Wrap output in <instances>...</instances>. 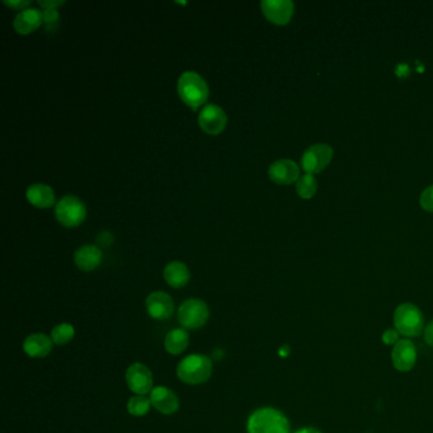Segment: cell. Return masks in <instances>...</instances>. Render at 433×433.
<instances>
[{
  "instance_id": "cell-1",
  "label": "cell",
  "mask_w": 433,
  "mask_h": 433,
  "mask_svg": "<svg viewBox=\"0 0 433 433\" xmlns=\"http://www.w3.org/2000/svg\"><path fill=\"white\" fill-rule=\"evenodd\" d=\"M177 91L179 98L193 111L206 106L210 89L206 80L196 71H185L178 79Z\"/></svg>"
},
{
  "instance_id": "cell-2",
  "label": "cell",
  "mask_w": 433,
  "mask_h": 433,
  "mask_svg": "<svg viewBox=\"0 0 433 433\" xmlns=\"http://www.w3.org/2000/svg\"><path fill=\"white\" fill-rule=\"evenodd\" d=\"M248 433H290V422L284 413L275 408H259L250 414Z\"/></svg>"
},
{
  "instance_id": "cell-3",
  "label": "cell",
  "mask_w": 433,
  "mask_h": 433,
  "mask_svg": "<svg viewBox=\"0 0 433 433\" xmlns=\"http://www.w3.org/2000/svg\"><path fill=\"white\" fill-rule=\"evenodd\" d=\"M213 375V361L207 356L190 355L185 357L177 366V377L188 385L206 383Z\"/></svg>"
},
{
  "instance_id": "cell-4",
  "label": "cell",
  "mask_w": 433,
  "mask_h": 433,
  "mask_svg": "<svg viewBox=\"0 0 433 433\" xmlns=\"http://www.w3.org/2000/svg\"><path fill=\"white\" fill-rule=\"evenodd\" d=\"M394 326L404 337H418L423 331V315L418 307L411 303L399 305L394 312Z\"/></svg>"
},
{
  "instance_id": "cell-5",
  "label": "cell",
  "mask_w": 433,
  "mask_h": 433,
  "mask_svg": "<svg viewBox=\"0 0 433 433\" xmlns=\"http://www.w3.org/2000/svg\"><path fill=\"white\" fill-rule=\"evenodd\" d=\"M55 218L65 227H77L86 218V207L77 196L66 195L55 205Z\"/></svg>"
},
{
  "instance_id": "cell-6",
  "label": "cell",
  "mask_w": 433,
  "mask_h": 433,
  "mask_svg": "<svg viewBox=\"0 0 433 433\" xmlns=\"http://www.w3.org/2000/svg\"><path fill=\"white\" fill-rule=\"evenodd\" d=\"M210 318L206 303L201 298H188L178 309V320L185 329H199Z\"/></svg>"
},
{
  "instance_id": "cell-7",
  "label": "cell",
  "mask_w": 433,
  "mask_h": 433,
  "mask_svg": "<svg viewBox=\"0 0 433 433\" xmlns=\"http://www.w3.org/2000/svg\"><path fill=\"white\" fill-rule=\"evenodd\" d=\"M199 125L207 135H220L227 128V116L225 111L218 105H206L199 114Z\"/></svg>"
},
{
  "instance_id": "cell-8",
  "label": "cell",
  "mask_w": 433,
  "mask_h": 433,
  "mask_svg": "<svg viewBox=\"0 0 433 433\" xmlns=\"http://www.w3.org/2000/svg\"><path fill=\"white\" fill-rule=\"evenodd\" d=\"M333 149L327 144H317L306 149L301 158V167L306 174H315L323 171L331 163Z\"/></svg>"
},
{
  "instance_id": "cell-9",
  "label": "cell",
  "mask_w": 433,
  "mask_h": 433,
  "mask_svg": "<svg viewBox=\"0 0 433 433\" xmlns=\"http://www.w3.org/2000/svg\"><path fill=\"white\" fill-rule=\"evenodd\" d=\"M126 383L128 389L136 395L150 394L154 383V377L146 365L142 363H132L126 371Z\"/></svg>"
},
{
  "instance_id": "cell-10",
  "label": "cell",
  "mask_w": 433,
  "mask_h": 433,
  "mask_svg": "<svg viewBox=\"0 0 433 433\" xmlns=\"http://www.w3.org/2000/svg\"><path fill=\"white\" fill-rule=\"evenodd\" d=\"M262 13L271 23L284 26L291 21L295 12L294 3L290 0H263L261 1Z\"/></svg>"
},
{
  "instance_id": "cell-11",
  "label": "cell",
  "mask_w": 433,
  "mask_h": 433,
  "mask_svg": "<svg viewBox=\"0 0 433 433\" xmlns=\"http://www.w3.org/2000/svg\"><path fill=\"white\" fill-rule=\"evenodd\" d=\"M145 306L150 318L155 320L169 319L174 312L173 298L169 294L164 291L151 292L146 298Z\"/></svg>"
},
{
  "instance_id": "cell-12",
  "label": "cell",
  "mask_w": 433,
  "mask_h": 433,
  "mask_svg": "<svg viewBox=\"0 0 433 433\" xmlns=\"http://www.w3.org/2000/svg\"><path fill=\"white\" fill-rule=\"evenodd\" d=\"M391 361L394 367L408 372L417 363V348L411 340H400L391 351Z\"/></svg>"
},
{
  "instance_id": "cell-13",
  "label": "cell",
  "mask_w": 433,
  "mask_h": 433,
  "mask_svg": "<svg viewBox=\"0 0 433 433\" xmlns=\"http://www.w3.org/2000/svg\"><path fill=\"white\" fill-rule=\"evenodd\" d=\"M268 177L276 185H291L298 182L300 178V168L294 160L280 159L271 164L268 168Z\"/></svg>"
},
{
  "instance_id": "cell-14",
  "label": "cell",
  "mask_w": 433,
  "mask_h": 433,
  "mask_svg": "<svg viewBox=\"0 0 433 433\" xmlns=\"http://www.w3.org/2000/svg\"><path fill=\"white\" fill-rule=\"evenodd\" d=\"M153 408L165 416L174 414L179 409V399L174 391L167 386H156L150 393Z\"/></svg>"
},
{
  "instance_id": "cell-15",
  "label": "cell",
  "mask_w": 433,
  "mask_h": 433,
  "mask_svg": "<svg viewBox=\"0 0 433 433\" xmlns=\"http://www.w3.org/2000/svg\"><path fill=\"white\" fill-rule=\"evenodd\" d=\"M54 342L51 337L43 333L29 334L23 342V351L32 358H43L50 355Z\"/></svg>"
},
{
  "instance_id": "cell-16",
  "label": "cell",
  "mask_w": 433,
  "mask_h": 433,
  "mask_svg": "<svg viewBox=\"0 0 433 433\" xmlns=\"http://www.w3.org/2000/svg\"><path fill=\"white\" fill-rule=\"evenodd\" d=\"M102 262V250L97 245L86 244L77 249L74 253V263L83 272H92L100 267Z\"/></svg>"
},
{
  "instance_id": "cell-17",
  "label": "cell",
  "mask_w": 433,
  "mask_h": 433,
  "mask_svg": "<svg viewBox=\"0 0 433 433\" xmlns=\"http://www.w3.org/2000/svg\"><path fill=\"white\" fill-rule=\"evenodd\" d=\"M43 23V12L37 8H27L15 15L13 27L20 35H29L35 32Z\"/></svg>"
},
{
  "instance_id": "cell-18",
  "label": "cell",
  "mask_w": 433,
  "mask_h": 433,
  "mask_svg": "<svg viewBox=\"0 0 433 433\" xmlns=\"http://www.w3.org/2000/svg\"><path fill=\"white\" fill-rule=\"evenodd\" d=\"M27 201L37 208H50L55 205V192L50 185L33 183L26 191Z\"/></svg>"
},
{
  "instance_id": "cell-19",
  "label": "cell",
  "mask_w": 433,
  "mask_h": 433,
  "mask_svg": "<svg viewBox=\"0 0 433 433\" xmlns=\"http://www.w3.org/2000/svg\"><path fill=\"white\" fill-rule=\"evenodd\" d=\"M163 278L173 289H182L190 282L191 272L185 263L173 261L164 267Z\"/></svg>"
},
{
  "instance_id": "cell-20",
  "label": "cell",
  "mask_w": 433,
  "mask_h": 433,
  "mask_svg": "<svg viewBox=\"0 0 433 433\" xmlns=\"http://www.w3.org/2000/svg\"><path fill=\"white\" fill-rule=\"evenodd\" d=\"M190 344V334L185 328H176L168 332L164 338V348L169 355L183 354Z\"/></svg>"
},
{
  "instance_id": "cell-21",
  "label": "cell",
  "mask_w": 433,
  "mask_h": 433,
  "mask_svg": "<svg viewBox=\"0 0 433 433\" xmlns=\"http://www.w3.org/2000/svg\"><path fill=\"white\" fill-rule=\"evenodd\" d=\"M75 337V328L69 323H60L51 331V340L57 346H65L70 343Z\"/></svg>"
},
{
  "instance_id": "cell-22",
  "label": "cell",
  "mask_w": 433,
  "mask_h": 433,
  "mask_svg": "<svg viewBox=\"0 0 433 433\" xmlns=\"http://www.w3.org/2000/svg\"><path fill=\"white\" fill-rule=\"evenodd\" d=\"M151 407L153 405L150 399L146 398L145 395H135L128 400V412L134 417H144L149 413Z\"/></svg>"
},
{
  "instance_id": "cell-23",
  "label": "cell",
  "mask_w": 433,
  "mask_h": 433,
  "mask_svg": "<svg viewBox=\"0 0 433 433\" xmlns=\"http://www.w3.org/2000/svg\"><path fill=\"white\" fill-rule=\"evenodd\" d=\"M317 190H318V185L312 174H304L298 178L296 182V191L301 199H312V196L317 193Z\"/></svg>"
},
{
  "instance_id": "cell-24",
  "label": "cell",
  "mask_w": 433,
  "mask_h": 433,
  "mask_svg": "<svg viewBox=\"0 0 433 433\" xmlns=\"http://www.w3.org/2000/svg\"><path fill=\"white\" fill-rule=\"evenodd\" d=\"M419 204L422 208H425L426 211L433 213V185L426 188L423 193L420 195V199H419Z\"/></svg>"
},
{
  "instance_id": "cell-25",
  "label": "cell",
  "mask_w": 433,
  "mask_h": 433,
  "mask_svg": "<svg viewBox=\"0 0 433 433\" xmlns=\"http://www.w3.org/2000/svg\"><path fill=\"white\" fill-rule=\"evenodd\" d=\"M381 340L386 346H395L400 341V333L397 329H388L383 332Z\"/></svg>"
},
{
  "instance_id": "cell-26",
  "label": "cell",
  "mask_w": 433,
  "mask_h": 433,
  "mask_svg": "<svg viewBox=\"0 0 433 433\" xmlns=\"http://www.w3.org/2000/svg\"><path fill=\"white\" fill-rule=\"evenodd\" d=\"M43 23H45L46 26L55 24L57 20H59V12H57V9H43Z\"/></svg>"
},
{
  "instance_id": "cell-27",
  "label": "cell",
  "mask_w": 433,
  "mask_h": 433,
  "mask_svg": "<svg viewBox=\"0 0 433 433\" xmlns=\"http://www.w3.org/2000/svg\"><path fill=\"white\" fill-rule=\"evenodd\" d=\"M3 4L7 7L15 9V10H24L29 8L31 1L29 0H3Z\"/></svg>"
},
{
  "instance_id": "cell-28",
  "label": "cell",
  "mask_w": 433,
  "mask_h": 433,
  "mask_svg": "<svg viewBox=\"0 0 433 433\" xmlns=\"http://www.w3.org/2000/svg\"><path fill=\"white\" fill-rule=\"evenodd\" d=\"M97 243L102 247H109L114 243V235L108 231H100L97 236Z\"/></svg>"
},
{
  "instance_id": "cell-29",
  "label": "cell",
  "mask_w": 433,
  "mask_h": 433,
  "mask_svg": "<svg viewBox=\"0 0 433 433\" xmlns=\"http://www.w3.org/2000/svg\"><path fill=\"white\" fill-rule=\"evenodd\" d=\"M65 1L63 0H40L38 6L43 9H57L60 6H63Z\"/></svg>"
},
{
  "instance_id": "cell-30",
  "label": "cell",
  "mask_w": 433,
  "mask_h": 433,
  "mask_svg": "<svg viewBox=\"0 0 433 433\" xmlns=\"http://www.w3.org/2000/svg\"><path fill=\"white\" fill-rule=\"evenodd\" d=\"M425 341L428 346L433 347V320L425 328Z\"/></svg>"
},
{
  "instance_id": "cell-31",
  "label": "cell",
  "mask_w": 433,
  "mask_h": 433,
  "mask_svg": "<svg viewBox=\"0 0 433 433\" xmlns=\"http://www.w3.org/2000/svg\"><path fill=\"white\" fill-rule=\"evenodd\" d=\"M295 433H321L318 430H315V428H312V427H305V428H301V430H298Z\"/></svg>"
}]
</instances>
